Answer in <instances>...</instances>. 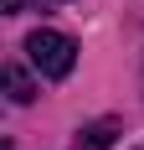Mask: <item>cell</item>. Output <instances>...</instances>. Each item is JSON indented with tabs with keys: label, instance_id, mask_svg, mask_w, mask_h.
<instances>
[{
	"label": "cell",
	"instance_id": "obj_4",
	"mask_svg": "<svg viewBox=\"0 0 144 150\" xmlns=\"http://www.w3.org/2000/svg\"><path fill=\"white\" fill-rule=\"evenodd\" d=\"M5 11H10V16H15V11H26V0H5Z\"/></svg>",
	"mask_w": 144,
	"mask_h": 150
},
{
	"label": "cell",
	"instance_id": "obj_2",
	"mask_svg": "<svg viewBox=\"0 0 144 150\" xmlns=\"http://www.w3.org/2000/svg\"><path fill=\"white\" fill-rule=\"evenodd\" d=\"M72 145L77 150H113V124H87V129L72 135Z\"/></svg>",
	"mask_w": 144,
	"mask_h": 150
},
{
	"label": "cell",
	"instance_id": "obj_1",
	"mask_svg": "<svg viewBox=\"0 0 144 150\" xmlns=\"http://www.w3.org/2000/svg\"><path fill=\"white\" fill-rule=\"evenodd\" d=\"M26 52H31V67L41 78H67L72 67H77V42L62 36V31H31Z\"/></svg>",
	"mask_w": 144,
	"mask_h": 150
},
{
	"label": "cell",
	"instance_id": "obj_3",
	"mask_svg": "<svg viewBox=\"0 0 144 150\" xmlns=\"http://www.w3.org/2000/svg\"><path fill=\"white\" fill-rule=\"evenodd\" d=\"M5 93H10L15 104H31V98H36V83H31V78L10 62V67H5Z\"/></svg>",
	"mask_w": 144,
	"mask_h": 150
}]
</instances>
